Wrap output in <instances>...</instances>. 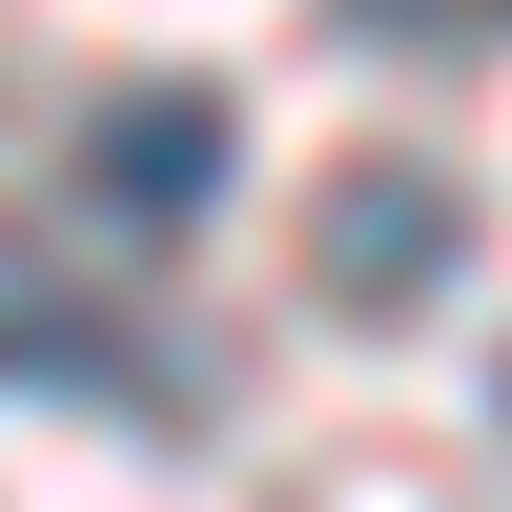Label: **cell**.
<instances>
[{
  "label": "cell",
  "mask_w": 512,
  "mask_h": 512,
  "mask_svg": "<svg viewBox=\"0 0 512 512\" xmlns=\"http://www.w3.org/2000/svg\"><path fill=\"white\" fill-rule=\"evenodd\" d=\"M451 246H472V205L431 164H349L328 226H308V267H328V308H410V287H451Z\"/></svg>",
  "instance_id": "1"
},
{
  "label": "cell",
  "mask_w": 512,
  "mask_h": 512,
  "mask_svg": "<svg viewBox=\"0 0 512 512\" xmlns=\"http://www.w3.org/2000/svg\"><path fill=\"white\" fill-rule=\"evenodd\" d=\"M82 185H103L123 226H185V205L226 185V103H205V82H123V103L82 123Z\"/></svg>",
  "instance_id": "2"
},
{
  "label": "cell",
  "mask_w": 512,
  "mask_h": 512,
  "mask_svg": "<svg viewBox=\"0 0 512 512\" xmlns=\"http://www.w3.org/2000/svg\"><path fill=\"white\" fill-rule=\"evenodd\" d=\"M369 41H512V0H349Z\"/></svg>",
  "instance_id": "3"
}]
</instances>
